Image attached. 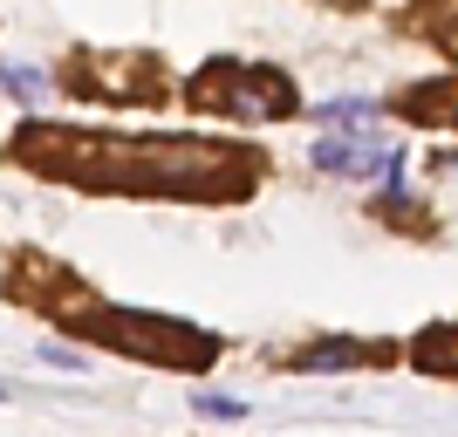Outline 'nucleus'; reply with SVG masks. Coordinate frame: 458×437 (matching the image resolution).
<instances>
[{
    "mask_svg": "<svg viewBox=\"0 0 458 437\" xmlns=\"http://www.w3.org/2000/svg\"><path fill=\"white\" fill-rule=\"evenodd\" d=\"M191 103L233 116V123H274V116H294V82L274 69H253V62H219L191 82Z\"/></svg>",
    "mask_w": 458,
    "mask_h": 437,
    "instance_id": "1",
    "label": "nucleus"
},
{
    "mask_svg": "<svg viewBox=\"0 0 458 437\" xmlns=\"http://www.w3.org/2000/svg\"><path fill=\"white\" fill-rule=\"evenodd\" d=\"M96 335H116V342H131L137 356H165V362H199L206 349H219L212 335L185 322H151V315H96Z\"/></svg>",
    "mask_w": 458,
    "mask_h": 437,
    "instance_id": "2",
    "label": "nucleus"
},
{
    "mask_svg": "<svg viewBox=\"0 0 458 437\" xmlns=\"http://www.w3.org/2000/svg\"><path fill=\"white\" fill-rule=\"evenodd\" d=\"M369 362H383L377 342H308V349H294V369H369Z\"/></svg>",
    "mask_w": 458,
    "mask_h": 437,
    "instance_id": "3",
    "label": "nucleus"
},
{
    "mask_svg": "<svg viewBox=\"0 0 458 437\" xmlns=\"http://www.w3.org/2000/svg\"><path fill=\"white\" fill-rule=\"evenodd\" d=\"M0 89L21 96V103H41V96H48V76H41V69H21V62H0Z\"/></svg>",
    "mask_w": 458,
    "mask_h": 437,
    "instance_id": "4",
    "label": "nucleus"
},
{
    "mask_svg": "<svg viewBox=\"0 0 458 437\" xmlns=\"http://www.w3.org/2000/svg\"><path fill=\"white\" fill-rule=\"evenodd\" d=\"M445 342H431V335H424L418 342V362L424 369H458V328H438Z\"/></svg>",
    "mask_w": 458,
    "mask_h": 437,
    "instance_id": "5",
    "label": "nucleus"
},
{
    "mask_svg": "<svg viewBox=\"0 0 458 437\" xmlns=\"http://www.w3.org/2000/svg\"><path fill=\"white\" fill-rule=\"evenodd\" d=\"M191 410H199V417H240V403H233V397H212V390H199Z\"/></svg>",
    "mask_w": 458,
    "mask_h": 437,
    "instance_id": "6",
    "label": "nucleus"
},
{
    "mask_svg": "<svg viewBox=\"0 0 458 437\" xmlns=\"http://www.w3.org/2000/svg\"><path fill=\"white\" fill-rule=\"evenodd\" d=\"M41 362H48V369H82L76 349H41Z\"/></svg>",
    "mask_w": 458,
    "mask_h": 437,
    "instance_id": "7",
    "label": "nucleus"
}]
</instances>
